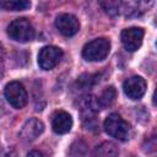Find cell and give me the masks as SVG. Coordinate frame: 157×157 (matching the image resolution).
Wrapping results in <instances>:
<instances>
[{
	"label": "cell",
	"mask_w": 157,
	"mask_h": 157,
	"mask_svg": "<svg viewBox=\"0 0 157 157\" xmlns=\"http://www.w3.org/2000/svg\"><path fill=\"white\" fill-rule=\"evenodd\" d=\"M7 34L16 42L26 43L34 38L36 32L27 18H16L7 26Z\"/></svg>",
	"instance_id": "cell-1"
},
{
	"label": "cell",
	"mask_w": 157,
	"mask_h": 157,
	"mask_svg": "<svg viewBox=\"0 0 157 157\" xmlns=\"http://www.w3.org/2000/svg\"><path fill=\"white\" fill-rule=\"evenodd\" d=\"M104 130L112 137H115L119 141H126L130 136L129 124L117 113H112L104 120Z\"/></svg>",
	"instance_id": "cell-2"
},
{
	"label": "cell",
	"mask_w": 157,
	"mask_h": 157,
	"mask_svg": "<svg viewBox=\"0 0 157 157\" xmlns=\"http://www.w3.org/2000/svg\"><path fill=\"white\" fill-rule=\"evenodd\" d=\"M110 50V42L107 38H96L88 42L82 49V56L88 61L104 60Z\"/></svg>",
	"instance_id": "cell-3"
},
{
	"label": "cell",
	"mask_w": 157,
	"mask_h": 157,
	"mask_svg": "<svg viewBox=\"0 0 157 157\" xmlns=\"http://www.w3.org/2000/svg\"><path fill=\"white\" fill-rule=\"evenodd\" d=\"M4 94L6 101L10 103V105H12L16 109H21L27 104V101H28L27 91L25 86L18 81L9 82L5 86Z\"/></svg>",
	"instance_id": "cell-4"
},
{
	"label": "cell",
	"mask_w": 157,
	"mask_h": 157,
	"mask_svg": "<svg viewBox=\"0 0 157 157\" xmlns=\"http://www.w3.org/2000/svg\"><path fill=\"white\" fill-rule=\"evenodd\" d=\"M63 56V50L54 45L43 47L38 54V65L43 70L54 69Z\"/></svg>",
	"instance_id": "cell-5"
},
{
	"label": "cell",
	"mask_w": 157,
	"mask_h": 157,
	"mask_svg": "<svg viewBox=\"0 0 157 157\" xmlns=\"http://www.w3.org/2000/svg\"><path fill=\"white\" fill-rule=\"evenodd\" d=\"M121 43L124 48L128 52H135L137 50L141 44H142V38H144V29L140 27H130L125 28L121 32Z\"/></svg>",
	"instance_id": "cell-6"
},
{
	"label": "cell",
	"mask_w": 157,
	"mask_h": 157,
	"mask_svg": "<svg viewBox=\"0 0 157 157\" xmlns=\"http://www.w3.org/2000/svg\"><path fill=\"white\" fill-rule=\"evenodd\" d=\"M55 26L59 32L66 37H71L76 34L80 29L78 20L71 13H60L55 18Z\"/></svg>",
	"instance_id": "cell-7"
},
{
	"label": "cell",
	"mask_w": 157,
	"mask_h": 157,
	"mask_svg": "<svg viewBox=\"0 0 157 157\" xmlns=\"http://www.w3.org/2000/svg\"><path fill=\"white\" fill-rule=\"evenodd\" d=\"M123 90L130 99H140L146 92V81L141 76H131L124 81Z\"/></svg>",
	"instance_id": "cell-8"
},
{
	"label": "cell",
	"mask_w": 157,
	"mask_h": 157,
	"mask_svg": "<svg viewBox=\"0 0 157 157\" xmlns=\"http://www.w3.org/2000/svg\"><path fill=\"white\" fill-rule=\"evenodd\" d=\"M44 130L43 123L37 118H29L20 130V137L26 142L34 141Z\"/></svg>",
	"instance_id": "cell-9"
},
{
	"label": "cell",
	"mask_w": 157,
	"mask_h": 157,
	"mask_svg": "<svg viewBox=\"0 0 157 157\" xmlns=\"http://www.w3.org/2000/svg\"><path fill=\"white\" fill-rule=\"evenodd\" d=\"M52 128L56 134H66L72 128V118L69 113L64 110H59L53 115L52 119Z\"/></svg>",
	"instance_id": "cell-10"
},
{
	"label": "cell",
	"mask_w": 157,
	"mask_h": 157,
	"mask_svg": "<svg viewBox=\"0 0 157 157\" xmlns=\"http://www.w3.org/2000/svg\"><path fill=\"white\" fill-rule=\"evenodd\" d=\"M119 152L117 146L113 142L105 141L97 146L92 153V157H118Z\"/></svg>",
	"instance_id": "cell-11"
},
{
	"label": "cell",
	"mask_w": 157,
	"mask_h": 157,
	"mask_svg": "<svg viewBox=\"0 0 157 157\" xmlns=\"http://www.w3.org/2000/svg\"><path fill=\"white\" fill-rule=\"evenodd\" d=\"M31 2L27 0H4L1 1V7L9 11H22L27 10Z\"/></svg>",
	"instance_id": "cell-12"
},
{
	"label": "cell",
	"mask_w": 157,
	"mask_h": 157,
	"mask_svg": "<svg viewBox=\"0 0 157 157\" xmlns=\"http://www.w3.org/2000/svg\"><path fill=\"white\" fill-rule=\"evenodd\" d=\"M98 98H99V103H101L102 108L110 107L114 103L115 98H117V91H115V88L113 86H109L102 92L101 97H98Z\"/></svg>",
	"instance_id": "cell-13"
},
{
	"label": "cell",
	"mask_w": 157,
	"mask_h": 157,
	"mask_svg": "<svg viewBox=\"0 0 157 157\" xmlns=\"http://www.w3.org/2000/svg\"><path fill=\"white\" fill-rule=\"evenodd\" d=\"M67 157H87V145L82 140H76L72 142L69 150Z\"/></svg>",
	"instance_id": "cell-14"
},
{
	"label": "cell",
	"mask_w": 157,
	"mask_h": 157,
	"mask_svg": "<svg viewBox=\"0 0 157 157\" xmlns=\"http://www.w3.org/2000/svg\"><path fill=\"white\" fill-rule=\"evenodd\" d=\"M97 77L98 75H88V74H85L82 76H80L76 81V86L78 87V90H87V88H91L94 83H97Z\"/></svg>",
	"instance_id": "cell-15"
},
{
	"label": "cell",
	"mask_w": 157,
	"mask_h": 157,
	"mask_svg": "<svg viewBox=\"0 0 157 157\" xmlns=\"http://www.w3.org/2000/svg\"><path fill=\"white\" fill-rule=\"evenodd\" d=\"M142 148H144V151L147 152V153L157 152V130L152 131V132L144 140Z\"/></svg>",
	"instance_id": "cell-16"
},
{
	"label": "cell",
	"mask_w": 157,
	"mask_h": 157,
	"mask_svg": "<svg viewBox=\"0 0 157 157\" xmlns=\"http://www.w3.org/2000/svg\"><path fill=\"white\" fill-rule=\"evenodd\" d=\"M121 5H123V2H118V1H104V2H101V6L109 15H118L119 13V9H120Z\"/></svg>",
	"instance_id": "cell-17"
},
{
	"label": "cell",
	"mask_w": 157,
	"mask_h": 157,
	"mask_svg": "<svg viewBox=\"0 0 157 157\" xmlns=\"http://www.w3.org/2000/svg\"><path fill=\"white\" fill-rule=\"evenodd\" d=\"M27 157H47V156L43 152H40V151H31L27 155Z\"/></svg>",
	"instance_id": "cell-18"
},
{
	"label": "cell",
	"mask_w": 157,
	"mask_h": 157,
	"mask_svg": "<svg viewBox=\"0 0 157 157\" xmlns=\"http://www.w3.org/2000/svg\"><path fill=\"white\" fill-rule=\"evenodd\" d=\"M153 104L157 105V87L155 90V93H153Z\"/></svg>",
	"instance_id": "cell-19"
}]
</instances>
